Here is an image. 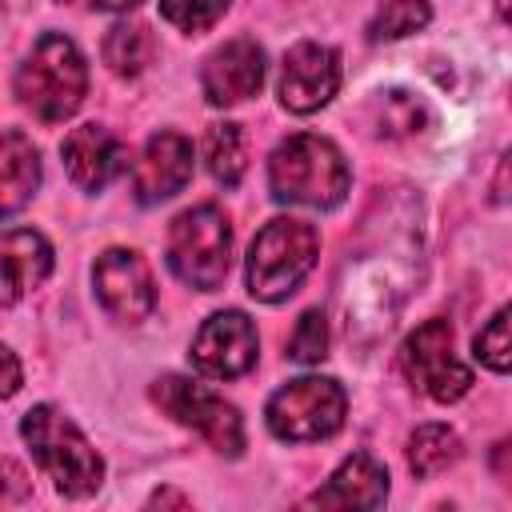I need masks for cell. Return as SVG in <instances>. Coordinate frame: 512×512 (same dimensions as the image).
Returning a JSON list of instances; mask_svg holds the SVG:
<instances>
[{"label": "cell", "mask_w": 512, "mask_h": 512, "mask_svg": "<svg viewBox=\"0 0 512 512\" xmlns=\"http://www.w3.org/2000/svg\"><path fill=\"white\" fill-rule=\"evenodd\" d=\"M192 364L212 380H236L256 364V328L244 312H216L192 340Z\"/></svg>", "instance_id": "cell-10"}, {"label": "cell", "mask_w": 512, "mask_h": 512, "mask_svg": "<svg viewBox=\"0 0 512 512\" xmlns=\"http://www.w3.org/2000/svg\"><path fill=\"white\" fill-rule=\"evenodd\" d=\"M388 496V472L384 464H376L368 452L348 456L332 480L308 496L312 508H380Z\"/></svg>", "instance_id": "cell-16"}, {"label": "cell", "mask_w": 512, "mask_h": 512, "mask_svg": "<svg viewBox=\"0 0 512 512\" xmlns=\"http://www.w3.org/2000/svg\"><path fill=\"white\" fill-rule=\"evenodd\" d=\"M64 168H68V176H72V184L76 188H84V192H100L120 168H124V148H120V140L108 132V128H100V124H80V128H72L68 136H64Z\"/></svg>", "instance_id": "cell-15"}, {"label": "cell", "mask_w": 512, "mask_h": 512, "mask_svg": "<svg viewBox=\"0 0 512 512\" xmlns=\"http://www.w3.org/2000/svg\"><path fill=\"white\" fill-rule=\"evenodd\" d=\"M400 368L404 376L428 392L436 404H456L468 388H472V372L468 364L456 360L452 352V324L448 320H424L400 348Z\"/></svg>", "instance_id": "cell-8"}, {"label": "cell", "mask_w": 512, "mask_h": 512, "mask_svg": "<svg viewBox=\"0 0 512 512\" xmlns=\"http://www.w3.org/2000/svg\"><path fill=\"white\" fill-rule=\"evenodd\" d=\"M432 20V8L424 0H384L376 8V16L368 20V40L380 44V40H400L416 28H424Z\"/></svg>", "instance_id": "cell-21"}, {"label": "cell", "mask_w": 512, "mask_h": 512, "mask_svg": "<svg viewBox=\"0 0 512 512\" xmlns=\"http://www.w3.org/2000/svg\"><path fill=\"white\" fill-rule=\"evenodd\" d=\"M460 460V436L448 428V424H420L412 436H408V468L428 480L436 472H444L448 464Z\"/></svg>", "instance_id": "cell-19"}, {"label": "cell", "mask_w": 512, "mask_h": 512, "mask_svg": "<svg viewBox=\"0 0 512 512\" xmlns=\"http://www.w3.org/2000/svg\"><path fill=\"white\" fill-rule=\"evenodd\" d=\"M340 88V56L328 44H296L284 56V72H280V104L296 116H308L316 108H324Z\"/></svg>", "instance_id": "cell-11"}, {"label": "cell", "mask_w": 512, "mask_h": 512, "mask_svg": "<svg viewBox=\"0 0 512 512\" xmlns=\"http://www.w3.org/2000/svg\"><path fill=\"white\" fill-rule=\"evenodd\" d=\"M152 400L172 420H180L184 428H196L216 452H224V456H240L244 452V420L216 392H208V388H200V384H192L184 376H160L152 384Z\"/></svg>", "instance_id": "cell-7"}, {"label": "cell", "mask_w": 512, "mask_h": 512, "mask_svg": "<svg viewBox=\"0 0 512 512\" xmlns=\"http://www.w3.org/2000/svg\"><path fill=\"white\" fill-rule=\"evenodd\" d=\"M200 84H204L208 104H216V108H228V104L256 96L264 84V48L256 40H244V36L228 40L224 48H216L208 56Z\"/></svg>", "instance_id": "cell-12"}, {"label": "cell", "mask_w": 512, "mask_h": 512, "mask_svg": "<svg viewBox=\"0 0 512 512\" xmlns=\"http://www.w3.org/2000/svg\"><path fill=\"white\" fill-rule=\"evenodd\" d=\"M228 4L232 0H160V16L180 32H204L228 12Z\"/></svg>", "instance_id": "cell-22"}, {"label": "cell", "mask_w": 512, "mask_h": 512, "mask_svg": "<svg viewBox=\"0 0 512 512\" xmlns=\"http://www.w3.org/2000/svg\"><path fill=\"white\" fill-rule=\"evenodd\" d=\"M344 388L328 376H300L288 380L272 400H268V428L280 440L304 444V440H324L344 424Z\"/></svg>", "instance_id": "cell-6"}, {"label": "cell", "mask_w": 512, "mask_h": 512, "mask_svg": "<svg viewBox=\"0 0 512 512\" xmlns=\"http://www.w3.org/2000/svg\"><path fill=\"white\" fill-rule=\"evenodd\" d=\"M0 4H4V0H0Z\"/></svg>", "instance_id": "cell-32"}, {"label": "cell", "mask_w": 512, "mask_h": 512, "mask_svg": "<svg viewBox=\"0 0 512 512\" xmlns=\"http://www.w3.org/2000/svg\"><path fill=\"white\" fill-rule=\"evenodd\" d=\"M92 284L100 304L124 324H136L156 308V284L140 252H128V248L100 252L92 268Z\"/></svg>", "instance_id": "cell-9"}, {"label": "cell", "mask_w": 512, "mask_h": 512, "mask_svg": "<svg viewBox=\"0 0 512 512\" xmlns=\"http://www.w3.org/2000/svg\"><path fill=\"white\" fill-rule=\"evenodd\" d=\"M40 184V156L24 132H0V216L20 212Z\"/></svg>", "instance_id": "cell-17"}, {"label": "cell", "mask_w": 512, "mask_h": 512, "mask_svg": "<svg viewBox=\"0 0 512 512\" xmlns=\"http://www.w3.org/2000/svg\"><path fill=\"white\" fill-rule=\"evenodd\" d=\"M204 160H208V172L224 188H236L248 164V144H244L240 124H212L204 136Z\"/></svg>", "instance_id": "cell-20"}, {"label": "cell", "mask_w": 512, "mask_h": 512, "mask_svg": "<svg viewBox=\"0 0 512 512\" xmlns=\"http://www.w3.org/2000/svg\"><path fill=\"white\" fill-rule=\"evenodd\" d=\"M20 436L28 440L40 468L52 476L56 492L80 500V496H92L100 488L104 460L96 456V448L84 440V432L60 408H52V404L28 408L20 420Z\"/></svg>", "instance_id": "cell-3"}, {"label": "cell", "mask_w": 512, "mask_h": 512, "mask_svg": "<svg viewBox=\"0 0 512 512\" xmlns=\"http://www.w3.org/2000/svg\"><path fill=\"white\" fill-rule=\"evenodd\" d=\"M472 348H476V360H484L492 372H508V364H512V344H508V308H496V312H492V320L476 332Z\"/></svg>", "instance_id": "cell-23"}, {"label": "cell", "mask_w": 512, "mask_h": 512, "mask_svg": "<svg viewBox=\"0 0 512 512\" xmlns=\"http://www.w3.org/2000/svg\"><path fill=\"white\" fill-rule=\"evenodd\" d=\"M84 92H88V68H84L80 48L68 36H60V32L40 36L36 48H32V56L16 72V96H20V104L36 120L60 124V120H68L80 108Z\"/></svg>", "instance_id": "cell-2"}, {"label": "cell", "mask_w": 512, "mask_h": 512, "mask_svg": "<svg viewBox=\"0 0 512 512\" xmlns=\"http://www.w3.org/2000/svg\"><path fill=\"white\" fill-rule=\"evenodd\" d=\"M320 252V236L312 224L276 216L268 220L248 248V292L264 304H276L300 288Z\"/></svg>", "instance_id": "cell-4"}, {"label": "cell", "mask_w": 512, "mask_h": 512, "mask_svg": "<svg viewBox=\"0 0 512 512\" xmlns=\"http://www.w3.org/2000/svg\"><path fill=\"white\" fill-rule=\"evenodd\" d=\"M288 348H292L288 356L300 360V364H316V360L328 356V320H324L320 308H308V312L300 316V324H296Z\"/></svg>", "instance_id": "cell-24"}, {"label": "cell", "mask_w": 512, "mask_h": 512, "mask_svg": "<svg viewBox=\"0 0 512 512\" xmlns=\"http://www.w3.org/2000/svg\"><path fill=\"white\" fill-rule=\"evenodd\" d=\"M28 496H32V480H28V472H24L16 460L0 456V508H8V504H24Z\"/></svg>", "instance_id": "cell-26"}, {"label": "cell", "mask_w": 512, "mask_h": 512, "mask_svg": "<svg viewBox=\"0 0 512 512\" xmlns=\"http://www.w3.org/2000/svg\"><path fill=\"white\" fill-rule=\"evenodd\" d=\"M380 124H388L384 132H392V136H412L424 124V104L412 100L408 92H388V100L380 108Z\"/></svg>", "instance_id": "cell-25"}, {"label": "cell", "mask_w": 512, "mask_h": 512, "mask_svg": "<svg viewBox=\"0 0 512 512\" xmlns=\"http://www.w3.org/2000/svg\"><path fill=\"white\" fill-rule=\"evenodd\" d=\"M96 8H108V12H128V8H136V4H144V0H92Z\"/></svg>", "instance_id": "cell-29"}, {"label": "cell", "mask_w": 512, "mask_h": 512, "mask_svg": "<svg viewBox=\"0 0 512 512\" xmlns=\"http://www.w3.org/2000/svg\"><path fill=\"white\" fill-rule=\"evenodd\" d=\"M496 8H500V16H508V0H496Z\"/></svg>", "instance_id": "cell-30"}, {"label": "cell", "mask_w": 512, "mask_h": 512, "mask_svg": "<svg viewBox=\"0 0 512 512\" xmlns=\"http://www.w3.org/2000/svg\"><path fill=\"white\" fill-rule=\"evenodd\" d=\"M192 180V144L180 132H156L132 172V192L140 204H160Z\"/></svg>", "instance_id": "cell-13"}, {"label": "cell", "mask_w": 512, "mask_h": 512, "mask_svg": "<svg viewBox=\"0 0 512 512\" xmlns=\"http://www.w3.org/2000/svg\"><path fill=\"white\" fill-rule=\"evenodd\" d=\"M60 4H68V0H60Z\"/></svg>", "instance_id": "cell-31"}, {"label": "cell", "mask_w": 512, "mask_h": 512, "mask_svg": "<svg viewBox=\"0 0 512 512\" xmlns=\"http://www.w3.org/2000/svg\"><path fill=\"white\" fill-rule=\"evenodd\" d=\"M152 504H156V508H160V504H176V508H188V496H180V492H168V488H164V492H156V496H152Z\"/></svg>", "instance_id": "cell-28"}, {"label": "cell", "mask_w": 512, "mask_h": 512, "mask_svg": "<svg viewBox=\"0 0 512 512\" xmlns=\"http://www.w3.org/2000/svg\"><path fill=\"white\" fill-rule=\"evenodd\" d=\"M268 184H272V196L284 204L336 208L348 192V164L332 140L300 132L272 152Z\"/></svg>", "instance_id": "cell-1"}, {"label": "cell", "mask_w": 512, "mask_h": 512, "mask_svg": "<svg viewBox=\"0 0 512 512\" xmlns=\"http://www.w3.org/2000/svg\"><path fill=\"white\" fill-rule=\"evenodd\" d=\"M100 52H104V64H108L116 76H140V72L148 68L152 52H156V40H152V32H148L144 24L120 20V24H112V28L104 32Z\"/></svg>", "instance_id": "cell-18"}, {"label": "cell", "mask_w": 512, "mask_h": 512, "mask_svg": "<svg viewBox=\"0 0 512 512\" xmlns=\"http://www.w3.org/2000/svg\"><path fill=\"white\" fill-rule=\"evenodd\" d=\"M168 264L184 284H192L200 292H216L232 264L228 216L216 204H196V208L180 212L168 232Z\"/></svg>", "instance_id": "cell-5"}, {"label": "cell", "mask_w": 512, "mask_h": 512, "mask_svg": "<svg viewBox=\"0 0 512 512\" xmlns=\"http://www.w3.org/2000/svg\"><path fill=\"white\" fill-rule=\"evenodd\" d=\"M52 272V248L32 228H4L0 232V308L16 304L24 292L44 284Z\"/></svg>", "instance_id": "cell-14"}, {"label": "cell", "mask_w": 512, "mask_h": 512, "mask_svg": "<svg viewBox=\"0 0 512 512\" xmlns=\"http://www.w3.org/2000/svg\"><path fill=\"white\" fill-rule=\"evenodd\" d=\"M20 380H24V372H20V360H16V352L0 344V400L16 396Z\"/></svg>", "instance_id": "cell-27"}]
</instances>
